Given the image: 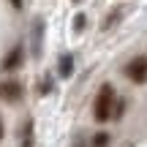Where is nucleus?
Masks as SVG:
<instances>
[{
  "label": "nucleus",
  "instance_id": "1",
  "mask_svg": "<svg viewBox=\"0 0 147 147\" xmlns=\"http://www.w3.org/2000/svg\"><path fill=\"white\" fill-rule=\"evenodd\" d=\"M112 112H115V90H112V84H104V87L98 90V95H95V106H93V115L98 123L109 120Z\"/></svg>",
  "mask_w": 147,
  "mask_h": 147
},
{
  "label": "nucleus",
  "instance_id": "2",
  "mask_svg": "<svg viewBox=\"0 0 147 147\" xmlns=\"http://www.w3.org/2000/svg\"><path fill=\"white\" fill-rule=\"evenodd\" d=\"M125 76L131 79V82H136V84H144L147 82V57H144V55L134 57L131 63L125 65Z\"/></svg>",
  "mask_w": 147,
  "mask_h": 147
},
{
  "label": "nucleus",
  "instance_id": "3",
  "mask_svg": "<svg viewBox=\"0 0 147 147\" xmlns=\"http://www.w3.org/2000/svg\"><path fill=\"white\" fill-rule=\"evenodd\" d=\"M0 98L8 101V104H14V101L22 98V87L16 82H3V84H0Z\"/></svg>",
  "mask_w": 147,
  "mask_h": 147
},
{
  "label": "nucleus",
  "instance_id": "4",
  "mask_svg": "<svg viewBox=\"0 0 147 147\" xmlns=\"http://www.w3.org/2000/svg\"><path fill=\"white\" fill-rule=\"evenodd\" d=\"M19 63H22V47H14V49L8 52V57L3 60V68H5V71H11V68H16Z\"/></svg>",
  "mask_w": 147,
  "mask_h": 147
},
{
  "label": "nucleus",
  "instance_id": "5",
  "mask_svg": "<svg viewBox=\"0 0 147 147\" xmlns=\"http://www.w3.org/2000/svg\"><path fill=\"white\" fill-rule=\"evenodd\" d=\"M41 36H44V22L36 19V25H33V55H41Z\"/></svg>",
  "mask_w": 147,
  "mask_h": 147
},
{
  "label": "nucleus",
  "instance_id": "6",
  "mask_svg": "<svg viewBox=\"0 0 147 147\" xmlns=\"http://www.w3.org/2000/svg\"><path fill=\"white\" fill-rule=\"evenodd\" d=\"M71 71H74V57L71 55H63L60 57V76H71Z\"/></svg>",
  "mask_w": 147,
  "mask_h": 147
},
{
  "label": "nucleus",
  "instance_id": "7",
  "mask_svg": "<svg viewBox=\"0 0 147 147\" xmlns=\"http://www.w3.org/2000/svg\"><path fill=\"white\" fill-rule=\"evenodd\" d=\"M93 147H109V134H106V131L95 134V136H93Z\"/></svg>",
  "mask_w": 147,
  "mask_h": 147
},
{
  "label": "nucleus",
  "instance_id": "8",
  "mask_svg": "<svg viewBox=\"0 0 147 147\" xmlns=\"http://www.w3.org/2000/svg\"><path fill=\"white\" fill-rule=\"evenodd\" d=\"M74 27H76V30H82V27H84V16H82V14L74 19Z\"/></svg>",
  "mask_w": 147,
  "mask_h": 147
},
{
  "label": "nucleus",
  "instance_id": "9",
  "mask_svg": "<svg viewBox=\"0 0 147 147\" xmlns=\"http://www.w3.org/2000/svg\"><path fill=\"white\" fill-rule=\"evenodd\" d=\"M14 3V8H22V0H11Z\"/></svg>",
  "mask_w": 147,
  "mask_h": 147
}]
</instances>
